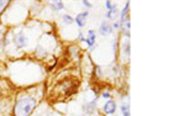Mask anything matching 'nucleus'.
<instances>
[{
    "label": "nucleus",
    "instance_id": "obj_16",
    "mask_svg": "<svg viewBox=\"0 0 185 116\" xmlns=\"http://www.w3.org/2000/svg\"><path fill=\"white\" fill-rule=\"evenodd\" d=\"M109 96H110V94H107V93H105V94L103 95V98H106V99H107Z\"/></svg>",
    "mask_w": 185,
    "mask_h": 116
},
{
    "label": "nucleus",
    "instance_id": "obj_6",
    "mask_svg": "<svg viewBox=\"0 0 185 116\" xmlns=\"http://www.w3.org/2000/svg\"><path fill=\"white\" fill-rule=\"evenodd\" d=\"M99 32H100V35H109V34H111V26H109V25L104 23L103 26L100 27Z\"/></svg>",
    "mask_w": 185,
    "mask_h": 116
},
{
    "label": "nucleus",
    "instance_id": "obj_5",
    "mask_svg": "<svg viewBox=\"0 0 185 116\" xmlns=\"http://www.w3.org/2000/svg\"><path fill=\"white\" fill-rule=\"evenodd\" d=\"M88 40H87V43L89 45V47H91V46H94V42H95V32L93 31V30H90L89 31V34H88Z\"/></svg>",
    "mask_w": 185,
    "mask_h": 116
},
{
    "label": "nucleus",
    "instance_id": "obj_1",
    "mask_svg": "<svg viewBox=\"0 0 185 116\" xmlns=\"http://www.w3.org/2000/svg\"><path fill=\"white\" fill-rule=\"evenodd\" d=\"M35 100L31 98H23V99H20V100L16 103L15 105V116H29L32 110L35 109Z\"/></svg>",
    "mask_w": 185,
    "mask_h": 116
},
{
    "label": "nucleus",
    "instance_id": "obj_11",
    "mask_svg": "<svg viewBox=\"0 0 185 116\" xmlns=\"http://www.w3.org/2000/svg\"><path fill=\"white\" fill-rule=\"evenodd\" d=\"M6 5H7V1H6V0H1V1H0V12L4 11V9H5Z\"/></svg>",
    "mask_w": 185,
    "mask_h": 116
},
{
    "label": "nucleus",
    "instance_id": "obj_8",
    "mask_svg": "<svg viewBox=\"0 0 185 116\" xmlns=\"http://www.w3.org/2000/svg\"><path fill=\"white\" fill-rule=\"evenodd\" d=\"M128 7H130V3H126V6L125 9L122 11V15H121V21H126V19H127V11H128Z\"/></svg>",
    "mask_w": 185,
    "mask_h": 116
},
{
    "label": "nucleus",
    "instance_id": "obj_10",
    "mask_svg": "<svg viewBox=\"0 0 185 116\" xmlns=\"http://www.w3.org/2000/svg\"><path fill=\"white\" fill-rule=\"evenodd\" d=\"M121 110H122V114H123V116H130V107H128L127 105H122Z\"/></svg>",
    "mask_w": 185,
    "mask_h": 116
},
{
    "label": "nucleus",
    "instance_id": "obj_4",
    "mask_svg": "<svg viewBox=\"0 0 185 116\" xmlns=\"http://www.w3.org/2000/svg\"><path fill=\"white\" fill-rule=\"evenodd\" d=\"M15 42H16V45H18L19 47H23L25 45H26V38H25V36L22 34H20V35L16 36Z\"/></svg>",
    "mask_w": 185,
    "mask_h": 116
},
{
    "label": "nucleus",
    "instance_id": "obj_2",
    "mask_svg": "<svg viewBox=\"0 0 185 116\" xmlns=\"http://www.w3.org/2000/svg\"><path fill=\"white\" fill-rule=\"evenodd\" d=\"M115 110H116V104L114 103V101H107L106 104H105V106H104V111L106 112V114H114L115 112Z\"/></svg>",
    "mask_w": 185,
    "mask_h": 116
},
{
    "label": "nucleus",
    "instance_id": "obj_14",
    "mask_svg": "<svg viewBox=\"0 0 185 116\" xmlns=\"http://www.w3.org/2000/svg\"><path fill=\"white\" fill-rule=\"evenodd\" d=\"M120 26H121V23H119V22H116V23L114 25V27H115V29H119Z\"/></svg>",
    "mask_w": 185,
    "mask_h": 116
},
{
    "label": "nucleus",
    "instance_id": "obj_12",
    "mask_svg": "<svg viewBox=\"0 0 185 116\" xmlns=\"http://www.w3.org/2000/svg\"><path fill=\"white\" fill-rule=\"evenodd\" d=\"M63 20H64V22H67V23H72V22H73V19L70 18L69 15H64V16H63Z\"/></svg>",
    "mask_w": 185,
    "mask_h": 116
},
{
    "label": "nucleus",
    "instance_id": "obj_15",
    "mask_svg": "<svg viewBox=\"0 0 185 116\" xmlns=\"http://www.w3.org/2000/svg\"><path fill=\"white\" fill-rule=\"evenodd\" d=\"M83 4H84V5H87V6H89V7L91 6V5H90V3H88V1H83Z\"/></svg>",
    "mask_w": 185,
    "mask_h": 116
},
{
    "label": "nucleus",
    "instance_id": "obj_7",
    "mask_svg": "<svg viewBox=\"0 0 185 116\" xmlns=\"http://www.w3.org/2000/svg\"><path fill=\"white\" fill-rule=\"evenodd\" d=\"M116 15H117V9H116V7L114 6L112 9H110V10L107 11L106 18H107V19H115V18H116Z\"/></svg>",
    "mask_w": 185,
    "mask_h": 116
},
{
    "label": "nucleus",
    "instance_id": "obj_13",
    "mask_svg": "<svg viewBox=\"0 0 185 116\" xmlns=\"http://www.w3.org/2000/svg\"><path fill=\"white\" fill-rule=\"evenodd\" d=\"M106 6H107V10L112 9V6H111V3H110V1H106Z\"/></svg>",
    "mask_w": 185,
    "mask_h": 116
},
{
    "label": "nucleus",
    "instance_id": "obj_9",
    "mask_svg": "<svg viewBox=\"0 0 185 116\" xmlns=\"http://www.w3.org/2000/svg\"><path fill=\"white\" fill-rule=\"evenodd\" d=\"M52 7L54 10H61V9H63V3L62 1H54V3H52Z\"/></svg>",
    "mask_w": 185,
    "mask_h": 116
},
{
    "label": "nucleus",
    "instance_id": "obj_3",
    "mask_svg": "<svg viewBox=\"0 0 185 116\" xmlns=\"http://www.w3.org/2000/svg\"><path fill=\"white\" fill-rule=\"evenodd\" d=\"M87 16H88V12H81L77 16V19H75V21H77V23L79 25V27H83L84 25H85V20H87Z\"/></svg>",
    "mask_w": 185,
    "mask_h": 116
}]
</instances>
